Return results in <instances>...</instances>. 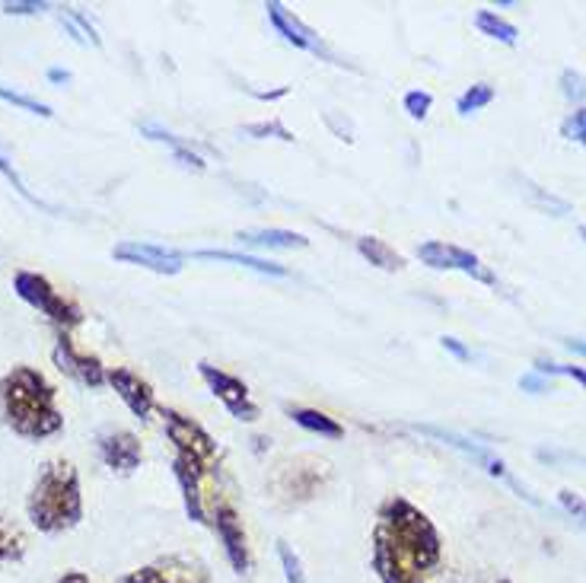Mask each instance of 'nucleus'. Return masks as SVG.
I'll return each instance as SVG.
<instances>
[{
	"label": "nucleus",
	"instance_id": "obj_6",
	"mask_svg": "<svg viewBox=\"0 0 586 583\" xmlns=\"http://www.w3.org/2000/svg\"><path fill=\"white\" fill-rule=\"evenodd\" d=\"M13 291L23 303H30L48 323H55L65 331H71V328L83 323V310L61 291H55V284L38 271H16L13 275Z\"/></svg>",
	"mask_w": 586,
	"mask_h": 583
},
{
	"label": "nucleus",
	"instance_id": "obj_36",
	"mask_svg": "<svg viewBox=\"0 0 586 583\" xmlns=\"http://www.w3.org/2000/svg\"><path fill=\"white\" fill-rule=\"evenodd\" d=\"M519 389H526V393H536V396H539V393H549L551 386L542 373H536V370H532V373L519 376Z\"/></svg>",
	"mask_w": 586,
	"mask_h": 583
},
{
	"label": "nucleus",
	"instance_id": "obj_41",
	"mask_svg": "<svg viewBox=\"0 0 586 583\" xmlns=\"http://www.w3.org/2000/svg\"><path fill=\"white\" fill-rule=\"evenodd\" d=\"M581 236H584V240H586V226H581Z\"/></svg>",
	"mask_w": 586,
	"mask_h": 583
},
{
	"label": "nucleus",
	"instance_id": "obj_8",
	"mask_svg": "<svg viewBox=\"0 0 586 583\" xmlns=\"http://www.w3.org/2000/svg\"><path fill=\"white\" fill-rule=\"evenodd\" d=\"M411 431H418V434H424V438H434L440 440V443H449V446H456L459 453H466L469 459H476L478 466L484 469L488 475H494V478H501V481H507L513 491L519 494V498H526V501H532V504H539L516 478L511 475V469H507V463L504 459H497L488 446H481V443H476V440L462 438V434H456V431H446V428H434V424H414Z\"/></svg>",
	"mask_w": 586,
	"mask_h": 583
},
{
	"label": "nucleus",
	"instance_id": "obj_13",
	"mask_svg": "<svg viewBox=\"0 0 586 583\" xmlns=\"http://www.w3.org/2000/svg\"><path fill=\"white\" fill-rule=\"evenodd\" d=\"M112 258L125 261V265H138L156 275H179L185 268V253L156 246V243H141V240H125L112 249Z\"/></svg>",
	"mask_w": 586,
	"mask_h": 583
},
{
	"label": "nucleus",
	"instance_id": "obj_11",
	"mask_svg": "<svg viewBox=\"0 0 586 583\" xmlns=\"http://www.w3.org/2000/svg\"><path fill=\"white\" fill-rule=\"evenodd\" d=\"M118 583H211V571L188 555H166L153 564H144L131 574H125Z\"/></svg>",
	"mask_w": 586,
	"mask_h": 583
},
{
	"label": "nucleus",
	"instance_id": "obj_20",
	"mask_svg": "<svg viewBox=\"0 0 586 583\" xmlns=\"http://www.w3.org/2000/svg\"><path fill=\"white\" fill-rule=\"evenodd\" d=\"M288 415L293 418V424H300L303 431H309V434H319V438H329V440H341L344 438V428L329 418L326 411H316V408H288Z\"/></svg>",
	"mask_w": 586,
	"mask_h": 583
},
{
	"label": "nucleus",
	"instance_id": "obj_27",
	"mask_svg": "<svg viewBox=\"0 0 586 583\" xmlns=\"http://www.w3.org/2000/svg\"><path fill=\"white\" fill-rule=\"evenodd\" d=\"M278 558H281V568H284V581L309 583L306 581V571H303V561L296 558V551L288 543H278Z\"/></svg>",
	"mask_w": 586,
	"mask_h": 583
},
{
	"label": "nucleus",
	"instance_id": "obj_1",
	"mask_svg": "<svg viewBox=\"0 0 586 583\" xmlns=\"http://www.w3.org/2000/svg\"><path fill=\"white\" fill-rule=\"evenodd\" d=\"M443 543L431 516L408 498H389L373 526V571L379 583H431Z\"/></svg>",
	"mask_w": 586,
	"mask_h": 583
},
{
	"label": "nucleus",
	"instance_id": "obj_42",
	"mask_svg": "<svg viewBox=\"0 0 586 583\" xmlns=\"http://www.w3.org/2000/svg\"><path fill=\"white\" fill-rule=\"evenodd\" d=\"M497 583H513V581H497Z\"/></svg>",
	"mask_w": 586,
	"mask_h": 583
},
{
	"label": "nucleus",
	"instance_id": "obj_31",
	"mask_svg": "<svg viewBox=\"0 0 586 583\" xmlns=\"http://www.w3.org/2000/svg\"><path fill=\"white\" fill-rule=\"evenodd\" d=\"M0 173L7 176V183L13 185V188H16V191H20V195H23L26 201H33V205H38V208H48V205H45L42 198H36V195H33V191L26 188V183H23V179L16 176V170H13V163H10V160H7L3 153H0ZM48 211H51V208H48Z\"/></svg>",
	"mask_w": 586,
	"mask_h": 583
},
{
	"label": "nucleus",
	"instance_id": "obj_23",
	"mask_svg": "<svg viewBox=\"0 0 586 583\" xmlns=\"http://www.w3.org/2000/svg\"><path fill=\"white\" fill-rule=\"evenodd\" d=\"M23 555H26V536H23V529L0 513V564L23 561Z\"/></svg>",
	"mask_w": 586,
	"mask_h": 583
},
{
	"label": "nucleus",
	"instance_id": "obj_3",
	"mask_svg": "<svg viewBox=\"0 0 586 583\" xmlns=\"http://www.w3.org/2000/svg\"><path fill=\"white\" fill-rule=\"evenodd\" d=\"M30 523L45 536H58L73 529L83 520V494L80 475L68 459H51L42 466L36 485L26 501Z\"/></svg>",
	"mask_w": 586,
	"mask_h": 583
},
{
	"label": "nucleus",
	"instance_id": "obj_21",
	"mask_svg": "<svg viewBox=\"0 0 586 583\" xmlns=\"http://www.w3.org/2000/svg\"><path fill=\"white\" fill-rule=\"evenodd\" d=\"M358 253L379 271H402L405 258L386 243V240H376V236H361L358 240Z\"/></svg>",
	"mask_w": 586,
	"mask_h": 583
},
{
	"label": "nucleus",
	"instance_id": "obj_14",
	"mask_svg": "<svg viewBox=\"0 0 586 583\" xmlns=\"http://www.w3.org/2000/svg\"><path fill=\"white\" fill-rule=\"evenodd\" d=\"M99 459L115 475H134L141 469V459H144L141 440L134 438L131 431H106L99 438Z\"/></svg>",
	"mask_w": 586,
	"mask_h": 583
},
{
	"label": "nucleus",
	"instance_id": "obj_2",
	"mask_svg": "<svg viewBox=\"0 0 586 583\" xmlns=\"http://www.w3.org/2000/svg\"><path fill=\"white\" fill-rule=\"evenodd\" d=\"M0 415L13 434L26 440L55 438L65 428L58 389L36 366H13L0 376Z\"/></svg>",
	"mask_w": 586,
	"mask_h": 583
},
{
	"label": "nucleus",
	"instance_id": "obj_12",
	"mask_svg": "<svg viewBox=\"0 0 586 583\" xmlns=\"http://www.w3.org/2000/svg\"><path fill=\"white\" fill-rule=\"evenodd\" d=\"M51 358H55L58 370H61V373H68V376H73L80 386L99 389V386H106V383H109V366H103V361H99L96 354L80 351L68 335H61V338L55 341Z\"/></svg>",
	"mask_w": 586,
	"mask_h": 583
},
{
	"label": "nucleus",
	"instance_id": "obj_18",
	"mask_svg": "<svg viewBox=\"0 0 586 583\" xmlns=\"http://www.w3.org/2000/svg\"><path fill=\"white\" fill-rule=\"evenodd\" d=\"M173 473H176V481H179V488H183L188 520L198 523V526H204V523H208V508H204V478H198L191 469H185L179 463H173Z\"/></svg>",
	"mask_w": 586,
	"mask_h": 583
},
{
	"label": "nucleus",
	"instance_id": "obj_33",
	"mask_svg": "<svg viewBox=\"0 0 586 583\" xmlns=\"http://www.w3.org/2000/svg\"><path fill=\"white\" fill-rule=\"evenodd\" d=\"M558 501H561V508L571 513L577 523H584L586 526V498L584 494H577V491H571V488H564L561 494H558Z\"/></svg>",
	"mask_w": 586,
	"mask_h": 583
},
{
	"label": "nucleus",
	"instance_id": "obj_15",
	"mask_svg": "<svg viewBox=\"0 0 586 583\" xmlns=\"http://www.w3.org/2000/svg\"><path fill=\"white\" fill-rule=\"evenodd\" d=\"M109 386L121 396V401L131 408L134 418L146 421L156 408V399H153V386L146 383L141 373L128 370V366H112L109 370Z\"/></svg>",
	"mask_w": 586,
	"mask_h": 583
},
{
	"label": "nucleus",
	"instance_id": "obj_24",
	"mask_svg": "<svg viewBox=\"0 0 586 583\" xmlns=\"http://www.w3.org/2000/svg\"><path fill=\"white\" fill-rule=\"evenodd\" d=\"M476 26L478 33H484L488 38H497V42H504V45H516V38H519L516 26L507 23L504 16H497L494 10H478Z\"/></svg>",
	"mask_w": 586,
	"mask_h": 583
},
{
	"label": "nucleus",
	"instance_id": "obj_29",
	"mask_svg": "<svg viewBox=\"0 0 586 583\" xmlns=\"http://www.w3.org/2000/svg\"><path fill=\"white\" fill-rule=\"evenodd\" d=\"M431 106H434V96H431L427 90H411V93H405V112H408L414 121H424Z\"/></svg>",
	"mask_w": 586,
	"mask_h": 583
},
{
	"label": "nucleus",
	"instance_id": "obj_38",
	"mask_svg": "<svg viewBox=\"0 0 586 583\" xmlns=\"http://www.w3.org/2000/svg\"><path fill=\"white\" fill-rule=\"evenodd\" d=\"M58 583H93L83 571H65L61 578H58Z\"/></svg>",
	"mask_w": 586,
	"mask_h": 583
},
{
	"label": "nucleus",
	"instance_id": "obj_9",
	"mask_svg": "<svg viewBox=\"0 0 586 583\" xmlns=\"http://www.w3.org/2000/svg\"><path fill=\"white\" fill-rule=\"evenodd\" d=\"M418 258L427 265V268H437V271H462L469 278H476L481 284H491L497 288V275L469 249L462 246H449V243H440V240H427L418 246Z\"/></svg>",
	"mask_w": 586,
	"mask_h": 583
},
{
	"label": "nucleus",
	"instance_id": "obj_32",
	"mask_svg": "<svg viewBox=\"0 0 586 583\" xmlns=\"http://www.w3.org/2000/svg\"><path fill=\"white\" fill-rule=\"evenodd\" d=\"M561 135H564L567 141L586 144V106L584 109L574 112L571 118H564V125H561Z\"/></svg>",
	"mask_w": 586,
	"mask_h": 583
},
{
	"label": "nucleus",
	"instance_id": "obj_7",
	"mask_svg": "<svg viewBox=\"0 0 586 583\" xmlns=\"http://www.w3.org/2000/svg\"><path fill=\"white\" fill-rule=\"evenodd\" d=\"M208 523H211L214 533H218L230 568H233L236 574H249V571H253V551H249V539H246V529H243V520H239L236 508H233L226 498L214 494V508L208 511Z\"/></svg>",
	"mask_w": 586,
	"mask_h": 583
},
{
	"label": "nucleus",
	"instance_id": "obj_30",
	"mask_svg": "<svg viewBox=\"0 0 586 583\" xmlns=\"http://www.w3.org/2000/svg\"><path fill=\"white\" fill-rule=\"evenodd\" d=\"M561 93L564 100L571 103H584L586 100V77L577 71H564L561 73Z\"/></svg>",
	"mask_w": 586,
	"mask_h": 583
},
{
	"label": "nucleus",
	"instance_id": "obj_35",
	"mask_svg": "<svg viewBox=\"0 0 586 583\" xmlns=\"http://www.w3.org/2000/svg\"><path fill=\"white\" fill-rule=\"evenodd\" d=\"M42 10H48V3H36V0L3 3V13H10V16H30V13H42Z\"/></svg>",
	"mask_w": 586,
	"mask_h": 583
},
{
	"label": "nucleus",
	"instance_id": "obj_34",
	"mask_svg": "<svg viewBox=\"0 0 586 583\" xmlns=\"http://www.w3.org/2000/svg\"><path fill=\"white\" fill-rule=\"evenodd\" d=\"M536 373H542V376H571V380H577V383H584L586 386V370L584 366H564V364H549V361H539V364L532 366Z\"/></svg>",
	"mask_w": 586,
	"mask_h": 583
},
{
	"label": "nucleus",
	"instance_id": "obj_28",
	"mask_svg": "<svg viewBox=\"0 0 586 583\" xmlns=\"http://www.w3.org/2000/svg\"><path fill=\"white\" fill-rule=\"evenodd\" d=\"M243 131H246L249 138H258V141H265V138H278V141H288V144L296 141V135L288 131L281 121H258V125H246Z\"/></svg>",
	"mask_w": 586,
	"mask_h": 583
},
{
	"label": "nucleus",
	"instance_id": "obj_25",
	"mask_svg": "<svg viewBox=\"0 0 586 583\" xmlns=\"http://www.w3.org/2000/svg\"><path fill=\"white\" fill-rule=\"evenodd\" d=\"M491 103H494V86L476 83V86H469V90L459 96L456 109H459V115H472V112L484 109V106H491Z\"/></svg>",
	"mask_w": 586,
	"mask_h": 583
},
{
	"label": "nucleus",
	"instance_id": "obj_22",
	"mask_svg": "<svg viewBox=\"0 0 586 583\" xmlns=\"http://www.w3.org/2000/svg\"><path fill=\"white\" fill-rule=\"evenodd\" d=\"M141 131H144L150 141H156V144H169L173 147V153L183 160L185 166H191V170H204L208 163L191 150V144L188 141H183V138H176L173 131H166V128H160V125H153V121H146V125H141Z\"/></svg>",
	"mask_w": 586,
	"mask_h": 583
},
{
	"label": "nucleus",
	"instance_id": "obj_37",
	"mask_svg": "<svg viewBox=\"0 0 586 583\" xmlns=\"http://www.w3.org/2000/svg\"><path fill=\"white\" fill-rule=\"evenodd\" d=\"M440 345H443V348H446L453 358H459V361H472V351H469V348H466L459 338H453V335H443V338H440Z\"/></svg>",
	"mask_w": 586,
	"mask_h": 583
},
{
	"label": "nucleus",
	"instance_id": "obj_16",
	"mask_svg": "<svg viewBox=\"0 0 586 583\" xmlns=\"http://www.w3.org/2000/svg\"><path fill=\"white\" fill-rule=\"evenodd\" d=\"M265 10H268V20H271V26L281 33V38H284V42H291L293 48H303V51H313V55H323V58L335 61V55H331L329 48L323 45V38L313 36V30H306V26H303V23L293 16L284 3H268ZM335 65H338V61H335Z\"/></svg>",
	"mask_w": 586,
	"mask_h": 583
},
{
	"label": "nucleus",
	"instance_id": "obj_5",
	"mask_svg": "<svg viewBox=\"0 0 586 583\" xmlns=\"http://www.w3.org/2000/svg\"><path fill=\"white\" fill-rule=\"evenodd\" d=\"M331 469L326 459L319 456H293L288 463H281L274 475L268 478V488L274 491V498L284 508H296L313 501L326 485H329Z\"/></svg>",
	"mask_w": 586,
	"mask_h": 583
},
{
	"label": "nucleus",
	"instance_id": "obj_40",
	"mask_svg": "<svg viewBox=\"0 0 586 583\" xmlns=\"http://www.w3.org/2000/svg\"><path fill=\"white\" fill-rule=\"evenodd\" d=\"M48 77H51V80H71V73L68 71H48Z\"/></svg>",
	"mask_w": 586,
	"mask_h": 583
},
{
	"label": "nucleus",
	"instance_id": "obj_17",
	"mask_svg": "<svg viewBox=\"0 0 586 583\" xmlns=\"http://www.w3.org/2000/svg\"><path fill=\"white\" fill-rule=\"evenodd\" d=\"M236 243L253 246V249H306L309 246V240L293 230H239Z\"/></svg>",
	"mask_w": 586,
	"mask_h": 583
},
{
	"label": "nucleus",
	"instance_id": "obj_10",
	"mask_svg": "<svg viewBox=\"0 0 586 583\" xmlns=\"http://www.w3.org/2000/svg\"><path fill=\"white\" fill-rule=\"evenodd\" d=\"M198 373H201V380L208 383V389L214 393V399L223 401V408H226L236 421H258V405L253 401L249 386H246L239 376H233V373H226V370H220V366L208 364V361L198 364Z\"/></svg>",
	"mask_w": 586,
	"mask_h": 583
},
{
	"label": "nucleus",
	"instance_id": "obj_26",
	"mask_svg": "<svg viewBox=\"0 0 586 583\" xmlns=\"http://www.w3.org/2000/svg\"><path fill=\"white\" fill-rule=\"evenodd\" d=\"M0 100H3V103H13V106H20V109L33 112V115H42V118H51V115H55L51 106L38 103V100H33V96L20 93V90H10V86H3V83H0Z\"/></svg>",
	"mask_w": 586,
	"mask_h": 583
},
{
	"label": "nucleus",
	"instance_id": "obj_19",
	"mask_svg": "<svg viewBox=\"0 0 586 583\" xmlns=\"http://www.w3.org/2000/svg\"><path fill=\"white\" fill-rule=\"evenodd\" d=\"M195 258H208V261H230V265H239V268H249L258 275H271V278H288V268L278 265V261H268V258L246 256V253H226V249H201V253H191Z\"/></svg>",
	"mask_w": 586,
	"mask_h": 583
},
{
	"label": "nucleus",
	"instance_id": "obj_4",
	"mask_svg": "<svg viewBox=\"0 0 586 583\" xmlns=\"http://www.w3.org/2000/svg\"><path fill=\"white\" fill-rule=\"evenodd\" d=\"M163 424H166V438L176 446V459L185 469L198 475V478H211L218 473L220 450L218 440L211 438L198 421L185 418L176 408H163Z\"/></svg>",
	"mask_w": 586,
	"mask_h": 583
},
{
	"label": "nucleus",
	"instance_id": "obj_39",
	"mask_svg": "<svg viewBox=\"0 0 586 583\" xmlns=\"http://www.w3.org/2000/svg\"><path fill=\"white\" fill-rule=\"evenodd\" d=\"M564 345H567V351H574V354L586 358V341H581V338H567Z\"/></svg>",
	"mask_w": 586,
	"mask_h": 583
}]
</instances>
